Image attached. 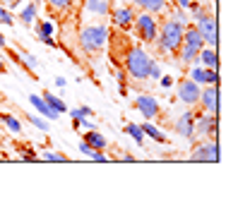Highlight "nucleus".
Segmentation results:
<instances>
[{
    "instance_id": "nucleus-1",
    "label": "nucleus",
    "mask_w": 250,
    "mask_h": 211,
    "mask_svg": "<svg viewBox=\"0 0 250 211\" xmlns=\"http://www.w3.org/2000/svg\"><path fill=\"white\" fill-rule=\"evenodd\" d=\"M36 5H41L46 19H51L58 27V48H62L75 62H80L77 36L82 29L87 0H36Z\"/></svg>"
},
{
    "instance_id": "nucleus-2",
    "label": "nucleus",
    "mask_w": 250,
    "mask_h": 211,
    "mask_svg": "<svg viewBox=\"0 0 250 211\" xmlns=\"http://www.w3.org/2000/svg\"><path fill=\"white\" fill-rule=\"evenodd\" d=\"M108 58L116 65V70H123L132 82H147L149 79V70H152V58L149 53L135 43L123 29H108Z\"/></svg>"
},
{
    "instance_id": "nucleus-3",
    "label": "nucleus",
    "mask_w": 250,
    "mask_h": 211,
    "mask_svg": "<svg viewBox=\"0 0 250 211\" xmlns=\"http://www.w3.org/2000/svg\"><path fill=\"white\" fill-rule=\"evenodd\" d=\"M106 41H108V24L101 22V24L82 27L80 36H77V51L87 58H94L106 48Z\"/></svg>"
},
{
    "instance_id": "nucleus-4",
    "label": "nucleus",
    "mask_w": 250,
    "mask_h": 211,
    "mask_svg": "<svg viewBox=\"0 0 250 211\" xmlns=\"http://www.w3.org/2000/svg\"><path fill=\"white\" fill-rule=\"evenodd\" d=\"M188 19H178V17H168L164 22L161 31L156 34L159 38V51L161 53H168L178 60V53H181V43H183V27H186Z\"/></svg>"
},
{
    "instance_id": "nucleus-5",
    "label": "nucleus",
    "mask_w": 250,
    "mask_h": 211,
    "mask_svg": "<svg viewBox=\"0 0 250 211\" xmlns=\"http://www.w3.org/2000/svg\"><path fill=\"white\" fill-rule=\"evenodd\" d=\"M190 10H192V15L197 17V22H195V27L197 31L202 34V38H205V43L209 46V48H217V17H214V12H212V7H200L197 2H192L190 0V5H188Z\"/></svg>"
},
{
    "instance_id": "nucleus-6",
    "label": "nucleus",
    "mask_w": 250,
    "mask_h": 211,
    "mask_svg": "<svg viewBox=\"0 0 250 211\" xmlns=\"http://www.w3.org/2000/svg\"><path fill=\"white\" fill-rule=\"evenodd\" d=\"M205 46H207V43H205L202 34L197 31V27L190 24V22H186V27H183V43H181V53H178V62H181V65H192V62L197 60V56H200V51H202Z\"/></svg>"
},
{
    "instance_id": "nucleus-7",
    "label": "nucleus",
    "mask_w": 250,
    "mask_h": 211,
    "mask_svg": "<svg viewBox=\"0 0 250 211\" xmlns=\"http://www.w3.org/2000/svg\"><path fill=\"white\" fill-rule=\"evenodd\" d=\"M132 27H135V31H137L140 41H145V43H154L156 41V34H159V19H156L154 15H149V12L137 15L135 22H132Z\"/></svg>"
},
{
    "instance_id": "nucleus-8",
    "label": "nucleus",
    "mask_w": 250,
    "mask_h": 211,
    "mask_svg": "<svg viewBox=\"0 0 250 211\" xmlns=\"http://www.w3.org/2000/svg\"><path fill=\"white\" fill-rule=\"evenodd\" d=\"M195 134L200 137H209V139H217V132H219V118L217 113H209V115H202L197 113L195 115Z\"/></svg>"
},
{
    "instance_id": "nucleus-9",
    "label": "nucleus",
    "mask_w": 250,
    "mask_h": 211,
    "mask_svg": "<svg viewBox=\"0 0 250 211\" xmlns=\"http://www.w3.org/2000/svg\"><path fill=\"white\" fill-rule=\"evenodd\" d=\"M135 111H140L147 120H154L159 118L161 120V106H159V101H156L154 96H149V94H142V96H137L135 98Z\"/></svg>"
},
{
    "instance_id": "nucleus-10",
    "label": "nucleus",
    "mask_w": 250,
    "mask_h": 211,
    "mask_svg": "<svg viewBox=\"0 0 250 211\" xmlns=\"http://www.w3.org/2000/svg\"><path fill=\"white\" fill-rule=\"evenodd\" d=\"M108 17H111V22L118 27V29L127 31L132 27V22H135V7L132 5H125V7H111V12H108Z\"/></svg>"
},
{
    "instance_id": "nucleus-11",
    "label": "nucleus",
    "mask_w": 250,
    "mask_h": 211,
    "mask_svg": "<svg viewBox=\"0 0 250 211\" xmlns=\"http://www.w3.org/2000/svg\"><path fill=\"white\" fill-rule=\"evenodd\" d=\"M200 84L192 82V79H178V98L186 103V106H195L200 101Z\"/></svg>"
},
{
    "instance_id": "nucleus-12",
    "label": "nucleus",
    "mask_w": 250,
    "mask_h": 211,
    "mask_svg": "<svg viewBox=\"0 0 250 211\" xmlns=\"http://www.w3.org/2000/svg\"><path fill=\"white\" fill-rule=\"evenodd\" d=\"M190 161H207V163H217L219 161V147H217V139H212L209 144H197L192 149V156Z\"/></svg>"
},
{
    "instance_id": "nucleus-13",
    "label": "nucleus",
    "mask_w": 250,
    "mask_h": 211,
    "mask_svg": "<svg viewBox=\"0 0 250 211\" xmlns=\"http://www.w3.org/2000/svg\"><path fill=\"white\" fill-rule=\"evenodd\" d=\"M56 29V24L51 22V19H43V22H34V34H36V38L43 43V46H51V48H58V41H53L51 38V34Z\"/></svg>"
},
{
    "instance_id": "nucleus-14",
    "label": "nucleus",
    "mask_w": 250,
    "mask_h": 211,
    "mask_svg": "<svg viewBox=\"0 0 250 211\" xmlns=\"http://www.w3.org/2000/svg\"><path fill=\"white\" fill-rule=\"evenodd\" d=\"M195 113L192 111H186L178 120H176V125H173V130L181 134V137H186V139H195Z\"/></svg>"
},
{
    "instance_id": "nucleus-15",
    "label": "nucleus",
    "mask_w": 250,
    "mask_h": 211,
    "mask_svg": "<svg viewBox=\"0 0 250 211\" xmlns=\"http://www.w3.org/2000/svg\"><path fill=\"white\" fill-rule=\"evenodd\" d=\"M197 103L202 106V111L217 113V84H209L205 91H200V101Z\"/></svg>"
},
{
    "instance_id": "nucleus-16",
    "label": "nucleus",
    "mask_w": 250,
    "mask_h": 211,
    "mask_svg": "<svg viewBox=\"0 0 250 211\" xmlns=\"http://www.w3.org/2000/svg\"><path fill=\"white\" fill-rule=\"evenodd\" d=\"M130 2H135L142 12H149V15H159V17H164V12H166V0H130Z\"/></svg>"
},
{
    "instance_id": "nucleus-17",
    "label": "nucleus",
    "mask_w": 250,
    "mask_h": 211,
    "mask_svg": "<svg viewBox=\"0 0 250 211\" xmlns=\"http://www.w3.org/2000/svg\"><path fill=\"white\" fill-rule=\"evenodd\" d=\"M192 82L197 84H217L219 77H217V70H209V67H195L192 75H190Z\"/></svg>"
},
{
    "instance_id": "nucleus-18",
    "label": "nucleus",
    "mask_w": 250,
    "mask_h": 211,
    "mask_svg": "<svg viewBox=\"0 0 250 211\" xmlns=\"http://www.w3.org/2000/svg\"><path fill=\"white\" fill-rule=\"evenodd\" d=\"M29 101H31V106H34V108H36V111H39L43 118H48V120H58V115H61V113H58V111H53V108H51V106H48V103H46L41 96L31 94Z\"/></svg>"
},
{
    "instance_id": "nucleus-19",
    "label": "nucleus",
    "mask_w": 250,
    "mask_h": 211,
    "mask_svg": "<svg viewBox=\"0 0 250 211\" xmlns=\"http://www.w3.org/2000/svg\"><path fill=\"white\" fill-rule=\"evenodd\" d=\"M111 0H87V5H84V12H94V15H101V17H106L108 12H111Z\"/></svg>"
},
{
    "instance_id": "nucleus-20",
    "label": "nucleus",
    "mask_w": 250,
    "mask_h": 211,
    "mask_svg": "<svg viewBox=\"0 0 250 211\" xmlns=\"http://www.w3.org/2000/svg\"><path fill=\"white\" fill-rule=\"evenodd\" d=\"M82 142H87V144H89L92 149H99V151H104L106 147H108L106 137H104V134H99L96 130H87V132H84V139H82Z\"/></svg>"
},
{
    "instance_id": "nucleus-21",
    "label": "nucleus",
    "mask_w": 250,
    "mask_h": 211,
    "mask_svg": "<svg viewBox=\"0 0 250 211\" xmlns=\"http://www.w3.org/2000/svg\"><path fill=\"white\" fill-rule=\"evenodd\" d=\"M197 60L202 62V67H209V70H217V65H219V58H217V51H214V48H202L200 56H197Z\"/></svg>"
},
{
    "instance_id": "nucleus-22",
    "label": "nucleus",
    "mask_w": 250,
    "mask_h": 211,
    "mask_svg": "<svg viewBox=\"0 0 250 211\" xmlns=\"http://www.w3.org/2000/svg\"><path fill=\"white\" fill-rule=\"evenodd\" d=\"M140 130H142L147 137H152L154 142H159V144H166V137H164V132H161L156 125H152V122H142V125H140Z\"/></svg>"
},
{
    "instance_id": "nucleus-23",
    "label": "nucleus",
    "mask_w": 250,
    "mask_h": 211,
    "mask_svg": "<svg viewBox=\"0 0 250 211\" xmlns=\"http://www.w3.org/2000/svg\"><path fill=\"white\" fill-rule=\"evenodd\" d=\"M41 98H43V101H46V103H48L53 111H58V113H65V111H67V103H65V101H61L58 96H53L51 91H43V96H41Z\"/></svg>"
},
{
    "instance_id": "nucleus-24",
    "label": "nucleus",
    "mask_w": 250,
    "mask_h": 211,
    "mask_svg": "<svg viewBox=\"0 0 250 211\" xmlns=\"http://www.w3.org/2000/svg\"><path fill=\"white\" fill-rule=\"evenodd\" d=\"M36 7H39L36 2H29V7H24V10H22V15H20V19L24 22V27H27V29L36 22Z\"/></svg>"
},
{
    "instance_id": "nucleus-25",
    "label": "nucleus",
    "mask_w": 250,
    "mask_h": 211,
    "mask_svg": "<svg viewBox=\"0 0 250 211\" xmlns=\"http://www.w3.org/2000/svg\"><path fill=\"white\" fill-rule=\"evenodd\" d=\"M125 132H127L137 144H145V132L140 130V125H135V122H125Z\"/></svg>"
},
{
    "instance_id": "nucleus-26",
    "label": "nucleus",
    "mask_w": 250,
    "mask_h": 211,
    "mask_svg": "<svg viewBox=\"0 0 250 211\" xmlns=\"http://www.w3.org/2000/svg\"><path fill=\"white\" fill-rule=\"evenodd\" d=\"M41 158H43V161H56V163H65V161H67V156H65V153H58V151H43V156H41Z\"/></svg>"
},
{
    "instance_id": "nucleus-27",
    "label": "nucleus",
    "mask_w": 250,
    "mask_h": 211,
    "mask_svg": "<svg viewBox=\"0 0 250 211\" xmlns=\"http://www.w3.org/2000/svg\"><path fill=\"white\" fill-rule=\"evenodd\" d=\"M0 120L5 122V125H7V127H10L12 132H22V125H20L17 120H15V118H12L10 113H2V115H0Z\"/></svg>"
},
{
    "instance_id": "nucleus-28",
    "label": "nucleus",
    "mask_w": 250,
    "mask_h": 211,
    "mask_svg": "<svg viewBox=\"0 0 250 211\" xmlns=\"http://www.w3.org/2000/svg\"><path fill=\"white\" fill-rule=\"evenodd\" d=\"M20 56H22V60L27 62V65H29L31 70H36V65H39V60H36V58L31 56L29 51H24V48H20Z\"/></svg>"
},
{
    "instance_id": "nucleus-29",
    "label": "nucleus",
    "mask_w": 250,
    "mask_h": 211,
    "mask_svg": "<svg viewBox=\"0 0 250 211\" xmlns=\"http://www.w3.org/2000/svg\"><path fill=\"white\" fill-rule=\"evenodd\" d=\"M0 22H2V24H7V27H12V24H15L12 12H10V10H5V7H0Z\"/></svg>"
},
{
    "instance_id": "nucleus-30",
    "label": "nucleus",
    "mask_w": 250,
    "mask_h": 211,
    "mask_svg": "<svg viewBox=\"0 0 250 211\" xmlns=\"http://www.w3.org/2000/svg\"><path fill=\"white\" fill-rule=\"evenodd\" d=\"M20 153H22V158H24V161H36V158H39L31 149H20Z\"/></svg>"
},
{
    "instance_id": "nucleus-31",
    "label": "nucleus",
    "mask_w": 250,
    "mask_h": 211,
    "mask_svg": "<svg viewBox=\"0 0 250 211\" xmlns=\"http://www.w3.org/2000/svg\"><path fill=\"white\" fill-rule=\"evenodd\" d=\"M0 2H2V5H5L7 10H12V7H17V5H20L22 0H0Z\"/></svg>"
},
{
    "instance_id": "nucleus-32",
    "label": "nucleus",
    "mask_w": 250,
    "mask_h": 211,
    "mask_svg": "<svg viewBox=\"0 0 250 211\" xmlns=\"http://www.w3.org/2000/svg\"><path fill=\"white\" fill-rule=\"evenodd\" d=\"M149 77H152V79H159V77H161V72H159V67H156V62H152V70H149Z\"/></svg>"
},
{
    "instance_id": "nucleus-33",
    "label": "nucleus",
    "mask_w": 250,
    "mask_h": 211,
    "mask_svg": "<svg viewBox=\"0 0 250 211\" xmlns=\"http://www.w3.org/2000/svg\"><path fill=\"white\" fill-rule=\"evenodd\" d=\"M80 151H82V153H87V156H92V147H89V144H87V142H82V144H80Z\"/></svg>"
},
{
    "instance_id": "nucleus-34",
    "label": "nucleus",
    "mask_w": 250,
    "mask_h": 211,
    "mask_svg": "<svg viewBox=\"0 0 250 211\" xmlns=\"http://www.w3.org/2000/svg\"><path fill=\"white\" fill-rule=\"evenodd\" d=\"M80 113H82L84 118H89V115H94V111H92V108H87V106H82V108H80Z\"/></svg>"
},
{
    "instance_id": "nucleus-35",
    "label": "nucleus",
    "mask_w": 250,
    "mask_h": 211,
    "mask_svg": "<svg viewBox=\"0 0 250 211\" xmlns=\"http://www.w3.org/2000/svg\"><path fill=\"white\" fill-rule=\"evenodd\" d=\"M7 72V67H5V62H2V58H0V75H5Z\"/></svg>"
},
{
    "instance_id": "nucleus-36",
    "label": "nucleus",
    "mask_w": 250,
    "mask_h": 211,
    "mask_svg": "<svg viewBox=\"0 0 250 211\" xmlns=\"http://www.w3.org/2000/svg\"><path fill=\"white\" fill-rule=\"evenodd\" d=\"M178 5H181V7H188V5H190V0H178Z\"/></svg>"
},
{
    "instance_id": "nucleus-37",
    "label": "nucleus",
    "mask_w": 250,
    "mask_h": 211,
    "mask_svg": "<svg viewBox=\"0 0 250 211\" xmlns=\"http://www.w3.org/2000/svg\"><path fill=\"white\" fill-rule=\"evenodd\" d=\"M5 46H7V43H5V36L0 34V48H5Z\"/></svg>"
}]
</instances>
